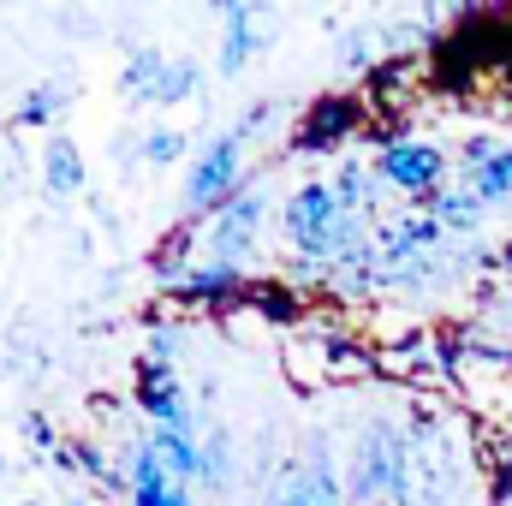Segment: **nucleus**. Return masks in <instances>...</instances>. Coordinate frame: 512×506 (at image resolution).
I'll return each mask as SVG.
<instances>
[{
  "mask_svg": "<svg viewBox=\"0 0 512 506\" xmlns=\"http://www.w3.org/2000/svg\"><path fill=\"white\" fill-rule=\"evenodd\" d=\"M191 245H197V227H191V221H179V227H173V233L149 251V268H155L161 292H167V286H179V280L197 268V262H185V256H191Z\"/></svg>",
  "mask_w": 512,
  "mask_h": 506,
  "instance_id": "obj_15",
  "label": "nucleus"
},
{
  "mask_svg": "<svg viewBox=\"0 0 512 506\" xmlns=\"http://www.w3.org/2000/svg\"><path fill=\"white\" fill-rule=\"evenodd\" d=\"M203 90V60L197 54H173V66H167V78H161V90H155V108H173V102H191Z\"/></svg>",
  "mask_w": 512,
  "mask_h": 506,
  "instance_id": "obj_17",
  "label": "nucleus"
},
{
  "mask_svg": "<svg viewBox=\"0 0 512 506\" xmlns=\"http://www.w3.org/2000/svg\"><path fill=\"white\" fill-rule=\"evenodd\" d=\"M137 405H143L149 429H197V417H191V405H185V387L173 376V364H155V358L137 364ZM197 435H203V429H197Z\"/></svg>",
  "mask_w": 512,
  "mask_h": 506,
  "instance_id": "obj_7",
  "label": "nucleus"
},
{
  "mask_svg": "<svg viewBox=\"0 0 512 506\" xmlns=\"http://www.w3.org/2000/svg\"><path fill=\"white\" fill-rule=\"evenodd\" d=\"M262 227H268V185L251 179L215 221H209V262H221V268H245L256 256V239H262ZM251 274V268H245Z\"/></svg>",
  "mask_w": 512,
  "mask_h": 506,
  "instance_id": "obj_3",
  "label": "nucleus"
},
{
  "mask_svg": "<svg viewBox=\"0 0 512 506\" xmlns=\"http://www.w3.org/2000/svg\"><path fill=\"white\" fill-rule=\"evenodd\" d=\"M126 477H131V506H191V483L161 465L149 435L126 447Z\"/></svg>",
  "mask_w": 512,
  "mask_h": 506,
  "instance_id": "obj_8",
  "label": "nucleus"
},
{
  "mask_svg": "<svg viewBox=\"0 0 512 506\" xmlns=\"http://www.w3.org/2000/svg\"><path fill=\"white\" fill-rule=\"evenodd\" d=\"M12 506H36V501H12Z\"/></svg>",
  "mask_w": 512,
  "mask_h": 506,
  "instance_id": "obj_25",
  "label": "nucleus"
},
{
  "mask_svg": "<svg viewBox=\"0 0 512 506\" xmlns=\"http://www.w3.org/2000/svg\"><path fill=\"white\" fill-rule=\"evenodd\" d=\"M0 506H6V501H0Z\"/></svg>",
  "mask_w": 512,
  "mask_h": 506,
  "instance_id": "obj_26",
  "label": "nucleus"
},
{
  "mask_svg": "<svg viewBox=\"0 0 512 506\" xmlns=\"http://www.w3.org/2000/svg\"><path fill=\"white\" fill-rule=\"evenodd\" d=\"M185 143H191L185 131L155 126V131H143V137H137V161H143V167H173V161L185 155Z\"/></svg>",
  "mask_w": 512,
  "mask_h": 506,
  "instance_id": "obj_19",
  "label": "nucleus"
},
{
  "mask_svg": "<svg viewBox=\"0 0 512 506\" xmlns=\"http://www.w3.org/2000/svg\"><path fill=\"white\" fill-rule=\"evenodd\" d=\"M364 126H370L364 96L334 90V96H316V102L298 114V126H292V149H298V155H322V149H334V143H352Z\"/></svg>",
  "mask_w": 512,
  "mask_h": 506,
  "instance_id": "obj_4",
  "label": "nucleus"
},
{
  "mask_svg": "<svg viewBox=\"0 0 512 506\" xmlns=\"http://www.w3.org/2000/svg\"><path fill=\"white\" fill-rule=\"evenodd\" d=\"M346 209H340V197H334V185H322V179H304L292 197H286V209H280V233H286V245L292 256H304L334 221H340Z\"/></svg>",
  "mask_w": 512,
  "mask_h": 506,
  "instance_id": "obj_6",
  "label": "nucleus"
},
{
  "mask_svg": "<svg viewBox=\"0 0 512 506\" xmlns=\"http://www.w3.org/2000/svg\"><path fill=\"white\" fill-rule=\"evenodd\" d=\"M376 42H387V30H376V24L346 30V36H340V48H334V66H340V72H352V78H370V72L387 60V48H376Z\"/></svg>",
  "mask_w": 512,
  "mask_h": 506,
  "instance_id": "obj_14",
  "label": "nucleus"
},
{
  "mask_svg": "<svg viewBox=\"0 0 512 506\" xmlns=\"http://www.w3.org/2000/svg\"><path fill=\"white\" fill-rule=\"evenodd\" d=\"M215 18L227 24L221 54H215V72H221V78H239V72L256 60V48H262L256 18H268V6H251V0H215Z\"/></svg>",
  "mask_w": 512,
  "mask_h": 506,
  "instance_id": "obj_10",
  "label": "nucleus"
},
{
  "mask_svg": "<svg viewBox=\"0 0 512 506\" xmlns=\"http://www.w3.org/2000/svg\"><path fill=\"white\" fill-rule=\"evenodd\" d=\"M423 209H429L447 233H459V239H471V233L483 227V215H489V203H483L477 191H435V197H423Z\"/></svg>",
  "mask_w": 512,
  "mask_h": 506,
  "instance_id": "obj_13",
  "label": "nucleus"
},
{
  "mask_svg": "<svg viewBox=\"0 0 512 506\" xmlns=\"http://www.w3.org/2000/svg\"><path fill=\"white\" fill-rule=\"evenodd\" d=\"M268 120H274V102H251V108L233 120V131H239V137H251V131H262Z\"/></svg>",
  "mask_w": 512,
  "mask_h": 506,
  "instance_id": "obj_21",
  "label": "nucleus"
},
{
  "mask_svg": "<svg viewBox=\"0 0 512 506\" xmlns=\"http://www.w3.org/2000/svg\"><path fill=\"white\" fill-rule=\"evenodd\" d=\"M24 435H30V447H42V453H60V441H66V435H54V423L36 417V411L24 417Z\"/></svg>",
  "mask_w": 512,
  "mask_h": 506,
  "instance_id": "obj_20",
  "label": "nucleus"
},
{
  "mask_svg": "<svg viewBox=\"0 0 512 506\" xmlns=\"http://www.w3.org/2000/svg\"><path fill=\"white\" fill-rule=\"evenodd\" d=\"M167 66H173V54L167 48H131L126 66H120V90H126L131 108H155V90H161V78H167Z\"/></svg>",
  "mask_w": 512,
  "mask_h": 506,
  "instance_id": "obj_12",
  "label": "nucleus"
},
{
  "mask_svg": "<svg viewBox=\"0 0 512 506\" xmlns=\"http://www.w3.org/2000/svg\"><path fill=\"white\" fill-rule=\"evenodd\" d=\"M0 197H6V167H0Z\"/></svg>",
  "mask_w": 512,
  "mask_h": 506,
  "instance_id": "obj_24",
  "label": "nucleus"
},
{
  "mask_svg": "<svg viewBox=\"0 0 512 506\" xmlns=\"http://www.w3.org/2000/svg\"><path fill=\"white\" fill-rule=\"evenodd\" d=\"M72 108V90L66 84H36L18 108H12V131H30V126H54L60 114Z\"/></svg>",
  "mask_w": 512,
  "mask_h": 506,
  "instance_id": "obj_16",
  "label": "nucleus"
},
{
  "mask_svg": "<svg viewBox=\"0 0 512 506\" xmlns=\"http://www.w3.org/2000/svg\"><path fill=\"white\" fill-rule=\"evenodd\" d=\"M173 352H179V328H155L149 334V358L155 364H173Z\"/></svg>",
  "mask_w": 512,
  "mask_h": 506,
  "instance_id": "obj_22",
  "label": "nucleus"
},
{
  "mask_svg": "<svg viewBox=\"0 0 512 506\" xmlns=\"http://www.w3.org/2000/svg\"><path fill=\"white\" fill-rule=\"evenodd\" d=\"M245 185H251V173H245V137L227 126V131H215V137L191 155V173H185L179 209H185L191 227H203V221H215Z\"/></svg>",
  "mask_w": 512,
  "mask_h": 506,
  "instance_id": "obj_2",
  "label": "nucleus"
},
{
  "mask_svg": "<svg viewBox=\"0 0 512 506\" xmlns=\"http://www.w3.org/2000/svg\"><path fill=\"white\" fill-rule=\"evenodd\" d=\"M477 262H483V268H501V274H512V239L501 245V251H477Z\"/></svg>",
  "mask_w": 512,
  "mask_h": 506,
  "instance_id": "obj_23",
  "label": "nucleus"
},
{
  "mask_svg": "<svg viewBox=\"0 0 512 506\" xmlns=\"http://www.w3.org/2000/svg\"><path fill=\"white\" fill-rule=\"evenodd\" d=\"M346 495L352 506H405L411 495V429L399 417H370L352 465H346Z\"/></svg>",
  "mask_w": 512,
  "mask_h": 506,
  "instance_id": "obj_1",
  "label": "nucleus"
},
{
  "mask_svg": "<svg viewBox=\"0 0 512 506\" xmlns=\"http://www.w3.org/2000/svg\"><path fill=\"white\" fill-rule=\"evenodd\" d=\"M42 179H48L54 197H84V191H90L84 149H78L66 131H48V143H42Z\"/></svg>",
  "mask_w": 512,
  "mask_h": 506,
  "instance_id": "obj_11",
  "label": "nucleus"
},
{
  "mask_svg": "<svg viewBox=\"0 0 512 506\" xmlns=\"http://www.w3.org/2000/svg\"><path fill=\"white\" fill-rule=\"evenodd\" d=\"M251 310H262L268 322H292L298 316V298H292V280H251Z\"/></svg>",
  "mask_w": 512,
  "mask_h": 506,
  "instance_id": "obj_18",
  "label": "nucleus"
},
{
  "mask_svg": "<svg viewBox=\"0 0 512 506\" xmlns=\"http://www.w3.org/2000/svg\"><path fill=\"white\" fill-rule=\"evenodd\" d=\"M376 173H382L387 191H411V197H435V185L447 179V155L435 143H417V137H393L376 149Z\"/></svg>",
  "mask_w": 512,
  "mask_h": 506,
  "instance_id": "obj_5",
  "label": "nucleus"
},
{
  "mask_svg": "<svg viewBox=\"0 0 512 506\" xmlns=\"http://www.w3.org/2000/svg\"><path fill=\"white\" fill-rule=\"evenodd\" d=\"M251 280L245 268H221V262H197L179 286H167L173 298H185V304H197V310H233V304H245L251 298Z\"/></svg>",
  "mask_w": 512,
  "mask_h": 506,
  "instance_id": "obj_9",
  "label": "nucleus"
}]
</instances>
